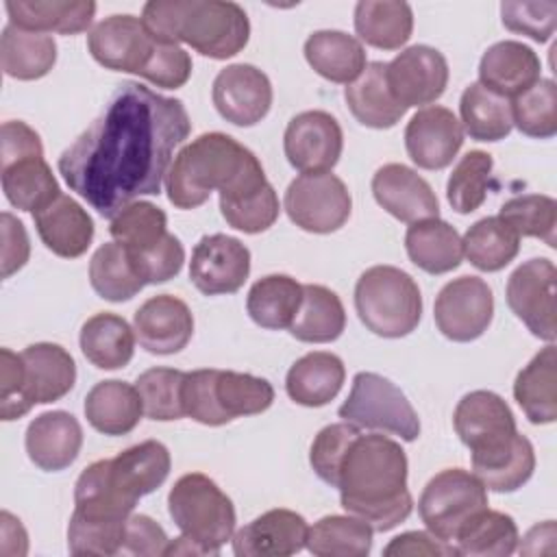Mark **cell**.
Segmentation results:
<instances>
[{
    "instance_id": "1",
    "label": "cell",
    "mask_w": 557,
    "mask_h": 557,
    "mask_svg": "<svg viewBox=\"0 0 557 557\" xmlns=\"http://www.w3.org/2000/svg\"><path fill=\"white\" fill-rule=\"evenodd\" d=\"M191 122L178 98L122 83L102 113L59 157L67 187L100 215L115 218L139 196H154Z\"/></svg>"
},
{
    "instance_id": "2",
    "label": "cell",
    "mask_w": 557,
    "mask_h": 557,
    "mask_svg": "<svg viewBox=\"0 0 557 557\" xmlns=\"http://www.w3.org/2000/svg\"><path fill=\"white\" fill-rule=\"evenodd\" d=\"M215 189L222 218L237 231L257 233L276 218L278 196L259 159L226 133H202L174 157L165 191L176 209H196Z\"/></svg>"
},
{
    "instance_id": "3",
    "label": "cell",
    "mask_w": 557,
    "mask_h": 557,
    "mask_svg": "<svg viewBox=\"0 0 557 557\" xmlns=\"http://www.w3.org/2000/svg\"><path fill=\"white\" fill-rule=\"evenodd\" d=\"M335 487L342 507L368 522L372 531L398 527L413 509L407 490V455L387 435L359 431L339 461Z\"/></svg>"
},
{
    "instance_id": "4",
    "label": "cell",
    "mask_w": 557,
    "mask_h": 557,
    "mask_svg": "<svg viewBox=\"0 0 557 557\" xmlns=\"http://www.w3.org/2000/svg\"><path fill=\"white\" fill-rule=\"evenodd\" d=\"M453 424L470 448L474 474L487 490L516 492L531 479L535 450L518 433L505 398L490 389H474L457 403Z\"/></svg>"
},
{
    "instance_id": "5",
    "label": "cell",
    "mask_w": 557,
    "mask_h": 557,
    "mask_svg": "<svg viewBox=\"0 0 557 557\" xmlns=\"http://www.w3.org/2000/svg\"><path fill=\"white\" fill-rule=\"evenodd\" d=\"M170 450L146 440L111 459L87 466L74 487V511L100 520L128 518L137 500L154 492L170 474Z\"/></svg>"
},
{
    "instance_id": "6",
    "label": "cell",
    "mask_w": 557,
    "mask_h": 557,
    "mask_svg": "<svg viewBox=\"0 0 557 557\" xmlns=\"http://www.w3.org/2000/svg\"><path fill=\"white\" fill-rule=\"evenodd\" d=\"M272 403L274 387L248 372L205 368L185 374V416L207 426H222L242 416L263 413Z\"/></svg>"
},
{
    "instance_id": "7",
    "label": "cell",
    "mask_w": 557,
    "mask_h": 557,
    "mask_svg": "<svg viewBox=\"0 0 557 557\" xmlns=\"http://www.w3.org/2000/svg\"><path fill=\"white\" fill-rule=\"evenodd\" d=\"M109 233L126 250L146 285L165 283L181 272L185 261L183 244L168 233V218L157 205L146 200L131 202L111 218Z\"/></svg>"
},
{
    "instance_id": "8",
    "label": "cell",
    "mask_w": 557,
    "mask_h": 557,
    "mask_svg": "<svg viewBox=\"0 0 557 557\" xmlns=\"http://www.w3.org/2000/svg\"><path fill=\"white\" fill-rule=\"evenodd\" d=\"M355 309L368 331L396 339L409 335L422 318L418 283L400 268L372 265L355 285Z\"/></svg>"
},
{
    "instance_id": "9",
    "label": "cell",
    "mask_w": 557,
    "mask_h": 557,
    "mask_svg": "<svg viewBox=\"0 0 557 557\" xmlns=\"http://www.w3.org/2000/svg\"><path fill=\"white\" fill-rule=\"evenodd\" d=\"M168 511L183 537L200 548L202 555H218L233 537V500L202 472L183 474L168 494Z\"/></svg>"
},
{
    "instance_id": "10",
    "label": "cell",
    "mask_w": 557,
    "mask_h": 557,
    "mask_svg": "<svg viewBox=\"0 0 557 557\" xmlns=\"http://www.w3.org/2000/svg\"><path fill=\"white\" fill-rule=\"evenodd\" d=\"M339 418L359 429L383 431L413 442L420 435V418L407 396L389 379L376 372H357Z\"/></svg>"
},
{
    "instance_id": "11",
    "label": "cell",
    "mask_w": 557,
    "mask_h": 557,
    "mask_svg": "<svg viewBox=\"0 0 557 557\" xmlns=\"http://www.w3.org/2000/svg\"><path fill=\"white\" fill-rule=\"evenodd\" d=\"M487 507V487L474 472L446 468L422 490L418 513L431 535L453 544L463 524Z\"/></svg>"
},
{
    "instance_id": "12",
    "label": "cell",
    "mask_w": 557,
    "mask_h": 557,
    "mask_svg": "<svg viewBox=\"0 0 557 557\" xmlns=\"http://www.w3.org/2000/svg\"><path fill=\"white\" fill-rule=\"evenodd\" d=\"M250 37V22L237 2L185 0L178 20V44L191 46L209 59L235 57Z\"/></svg>"
},
{
    "instance_id": "13",
    "label": "cell",
    "mask_w": 557,
    "mask_h": 557,
    "mask_svg": "<svg viewBox=\"0 0 557 557\" xmlns=\"http://www.w3.org/2000/svg\"><path fill=\"white\" fill-rule=\"evenodd\" d=\"M283 207L298 228L326 235L346 224L352 211V198L339 176L311 172L289 183Z\"/></svg>"
},
{
    "instance_id": "14",
    "label": "cell",
    "mask_w": 557,
    "mask_h": 557,
    "mask_svg": "<svg viewBox=\"0 0 557 557\" xmlns=\"http://www.w3.org/2000/svg\"><path fill=\"white\" fill-rule=\"evenodd\" d=\"M555 278V263L546 257H535L518 265L507 281L509 309L535 337L548 344L557 337Z\"/></svg>"
},
{
    "instance_id": "15",
    "label": "cell",
    "mask_w": 557,
    "mask_h": 557,
    "mask_svg": "<svg viewBox=\"0 0 557 557\" xmlns=\"http://www.w3.org/2000/svg\"><path fill=\"white\" fill-rule=\"evenodd\" d=\"M440 333L453 342H472L481 337L494 318V296L479 276H459L446 283L433 307Z\"/></svg>"
},
{
    "instance_id": "16",
    "label": "cell",
    "mask_w": 557,
    "mask_h": 557,
    "mask_svg": "<svg viewBox=\"0 0 557 557\" xmlns=\"http://www.w3.org/2000/svg\"><path fill=\"white\" fill-rule=\"evenodd\" d=\"M87 48L102 67L144 76L159 41L150 37L141 17L124 13L98 22L87 35Z\"/></svg>"
},
{
    "instance_id": "17",
    "label": "cell",
    "mask_w": 557,
    "mask_h": 557,
    "mask_svg": "<svg viewBox=\"0 0 557 557\" xmlns=\"http://www.w3.org/2000/svg\"><path fill=\"white\" fill-rule=\"evenodd\" d=\"M344 133L326 111H302L294 115L283 135V150L292 168L302 174L331 172L342 157Z\"/></svg>"
},
{
    "instance_id": "18",
    "label": "cell",
    "mask_w": 557,
    "mask_h": 557,
    "mask_svg": "<svg viewBox=\"0 0 557 557\" xmlns=\"http://www.w3.org/2000/svg\"><path fill=\"white\" fill-rule=\"evenodd\" d=\"M250 274V250L231 235L200 237L191 250L189 278L205 296L235 294Z\"/></svg>"
},
{
    "instance_id": "19",
    "label": "cell",
    "mask_w": 557,
    "mask_h": 557,
    "mask_svg": "<svg viewBox=\"0 0 557 557\" xmlns=\"http://www.w3.org/2000/svg\"><path fill=\"white\" fill-rule=\"evenodd\" d=\"M392 96L405 107H424L435 102L448 85L446 57L424 44L396 54L385 67Z\"/></svg>"
},
{
    "instance_id": "20",
    "label": "cell",
    "mask_w": 557,
    "mask_h": 557,
    "mask_svg": "<svg viewBox=\"0 0 557 557\" xmlns=\"http://www.w3.org/2000/svg\"><path fill=\"white\" fill-rule=\"evenodd\" d=\"M218 113L235 126H255L272 107L270 78L250 63H233L218 72L211 89Z\"/></svg>"
},
{
    "instance_id": "21",
    "label": "cell",
    "mask_w": 557,
    "mask_h": 557,
    "mask_svg": "<svg viewBox=\"0 0 557 557\" xmlns=\"http://www.w3.org/2000/svg\"><path fill=\"white\" fill-rule=\"evenodd\" d=\"M463 144V128L446 107L420 109L405 128V148L409 159L424 170H442L453 163Z\"/></svg>"
},
{
    "instance_id": "22",
    "label": "cell",
    "mask_w": 557,
    "mask_h": 557,
    "mask_svg": "<svg viewBox=\"0 0 557 557\" xmlns=\"http://www.w3.org/2000/svg\"><path fill=\"white\" fill-rule=\"evenodd\" d=\"M374 200L405 224L440 218V202L431 185L403 163H385L372 176Z\"/></svg>"
},
{
    "instance_id": "23",
    "label": "cell",
    "mask_w": 557,
    "mask_h": 557,
    "mask_svg": "<svg viewBox=\"0 0 557 557\" xmlns=\"http://www.w3.org/2000/svg\"><path fill=\"white\" fill-rule=\"evenodd\" d=\"M133 331L141 348L152 355H174L183 350L194 335V315L189 307L172 296L148 298L133 318Z\"/></svg>"
},
{
    "instance_id": "24",
    "label": "cell",
    "mask_w": 557,
    "mask_h": 557,
    "mask_svg": "<svg viewBox=\"0 0 557 557\" xmlns=\"http://www.w3.org/2000/svg\"><path fill=\"white\" fill-rule=\"evenodd\" d=\"M307 520L292 509H270L242 527L233 537L239 557H287L305 548Z\"/></svg>"
},
{
    "instance_id": "25",
    "label": "cell",
    "mask_w": 557,
    "mask_h": 557,
    "mask_svg": "<svg viewBox=\"0 0 557 557\" xmlns=\"http://www.w3.org/2000/svg\"><path fill=\"white\" fill-rule=\"evenodd\" d=\"M24 444L28 459L37 468L59 472L76 461L83 446V429L67 411H46L28 424Z\"/></svg>"
},
{
    "instance_id": "26",
    "label": "cell",
    "mask_w": 557,
    "mask_h": 557,
    "mask_svg": "<svg viewBox=\"0 0 557 557\" xmlns=\"http://www.w3.org/2000/svg\"><path fill=\"white\" fill-rule=\"evenodd\" d=\"M24 394L35 405H48L63 398L76 383V363L72 355L52 342L26 346L22 352Z\"/></svg>"
},
{
    "instance_id": "27",
    "label": "cell",
    "mask_w": 557,
    "mask_h": 557,
    "mask_svg": "<svg viewBox=\"0 0 557 557\" xmlns=\"http://www.w3.org/2000/svg\"><path fill=\"white\" fill-rule=\"evenodd\" d=\"M542 63L533 48L505 39L490 46L479 63V83L503 98H516L540 81Z\"/></svg>"
},
{
    "instance_id": "28",
    "label": "cell",
    "mask_w": 557,
    "mask_h": 557,
    "mask_svg": "<svg viewBox=\"0 0 557 557\" xmlns=\"http://www.w3.org/2000/svg\"><path fill=\"white\" fill-rule=\"evenodd\" d=\"M33 220L46 248L63 259L85 255L94 239V220L67 194H59L48 207L33 213Z\"/></svg>"
},
{
    "instance_id": "29",
    "label": "cell",
    "mask_w": 557,
    "mask_h": 557,
    "mask_svg": "<svg viewBox=\"0 0 557 557\" xmlns=\"http://www.w3.org/2000/svg\"><path fill=\"white\" fill-rule=\"evenodd\" d=\"M9 24L33 33L76 35L89 28L96 2L91 0H7Z\"/></svg>"
},
{
    "instance_id": "30",
    "label": "cell",
    "mask_w": 557,
    "mask_h": 557,
    "mask_svg": "<svg viewBox=\"0 0 557 557\" xmlns=\"http://www.w3.org/2000/svg\"><path fill=\"white\" fill-rule=\"evenodd\" d=\"M144 413L141 396L135 385L111 379L96 383L85 396V418L87 422L104 435H126L131 433Z\"/></svg>"
},
{
    "instance_id": "31",
    "label": "cell",
    "mask_w": 557,
    "mask_h": 557,
    "mask_svg": "<svg viewBox=\"0 0 557 557\" xmlns=\"http://www.w3.org/2000/svg\"><path fill=\"white\" fill-rule=\"evenodd\" d=\"M385 67L387 63L383 61L368 63L359 78L344 89L350 113L368 128H392L407 113L389 91Z\"/></svg>"
},
{
    "instance_id": "32",
    "label": "cell",
    "mask_w": 557,
    "mask_h": 557,
    "mask_svg": "<svg viewBox=\"0 0 557 557\" xmlns=\"http://www.w3.org/2000/svg\"><path fill=\"white\" fill-rule=\"evenodd\" d=\"M346 379L344 361L324 350L300 357L285 376L287 396L302 407L329 405L342 389Z\"/></svg>"
},
{
    "instance_id": "33",
    "label": "cell",
    "mask_w": 557,
    "mask_h": 557,
    "mask_svg": "<svg viewBox=\"0 0 557 557\" xmlns=\"http://www.w3.org/2000/svg\"><path fill=\"white\" fill-rule=\"evenodd\" d=\"M513 398L533 424L557 420V352L548 344L516 376Z\"/></svg>"
},
{
    "instance_id": "34",
    "label": "cell",
    "mask_w": 557,
    "mask_h": 557,
    "mask_svg": "<svg viewBox=\"0 0 557 557\" xmlns=\"http://www.w3.org/2000/svg\"><path fill=\"white\" fill-rule=\"evenodd\" d=\"M307 63L326 81L350 85L366 70L363 44L344 30H315L305 41Z\"/></svg>"
},
{
    "instance_id": "35",
    "label": "cell",
    "mask_w": 557,
    "mask_h": 557,
    "mask_svg": "<svg viewBox=\"0 0 557 557\" xmlns=\"http://www.w3.org/2000/svg\"><path fill=\"white\" fill-rule=\"evenodd\" d=\"M0 178L7 200L20 211L37 213L61 194L44 154H28L0 163Z\"/></svg>"
},
{
    "instance_id": "36",
    "label": "cell",
    "mask_w": 557,
    "mask_h": 557,
    "mask_svg": "<svg viewBox=\"0 0 557 557\" xmlns=\"http://www.w3.org/2000/svg\"><path fill=\"white\" fill-rule=\"evenodd\" d=\"M409 259L429 274H446L463 259L461 237L455 226L440 218L413 222L405 233Z\"/></svg>"
},
{
    "instance_id": "37",
    "label": "cell",
    "mask_w": 557,
    "mask_h": 557,
    "mask_svg": "<svg viewBox=\"0 0 557 557\" xmlns=\"http://www.w3.org/2000/svg\"><path fill=\"white\" fill-rule=\"evenodd\" d=\"M344 329L346 311L339 296L324 285H302V300L289 324V333L298 342L326 344L335 342Z\"/></svg>"
},
{
    "instance_id": "38",
    "label": "cell",
    "mask_w": 557,
    "mask_h": 557,
    "mask_svg": "<svg viewBox=\"0 0 557 557\" xmlns=\"http://www.w3.org/2000/svg\"><path fill=\"white\" fill-rule=\"evenodd\" d=\"M81 350L100 370L124 368L135 352V331L117 313H96L81 326Z\"/></svg>"
},
{
    "instance_id": "39",
    "label": "cell",
    "mask_w": 557,
    "mask_h": 557,
    "mask_svg": "<svg viewBox=\"0 0 557 557\" xmlns=\"http://www.w3.org/2000/svg\"><path fill=\"white\" fill-rule=\"evenodd\" d=\"M355 30L368 46L398 50L411 37L413 11L407 2L361 0L355 4Z\"/></svg>"
},
{
    "instance_id": "40",
    "label": "cell",
    "mask_w": 557,
    "mask_h": 557,
    "mask_svg": "<svg viewBox=\"0 0 557 557\" xmlns=\"http://www.w3.org/2000/svg\"><path fill=\"white\" fill-rule=\"evenodd\" d=\"M0 63L11 78L37 81L57 63V44L50 35L7 24L0 37Z\"/></svg>"
},
{
    "instance_id": "41",
    "label": "cell",
    "mask_w": 557,
    "mask_h": 557,
    "mask_svg": "<svg viewBox=\"0 0 557 557\" xmlns=\"http://www.w3.org/2000/svg\"><path fill=\"white\" fill-rule=\"evenodd\" d=\"M302 300V285L287 274H268L259 278L246 298L248 315L268 331L289 329Z\"/></svg>"
},
{
    "instance_id": "42",
    "label": "cell",
    "mask_w": 557,
    "mask_h": 557,
    "mask_svg": "<svg viewBox=\"0 0 557 557\" xmlns=\"http://www.w3.org/2000/svg\"><path fill=\"white\" fill-rule=\"evenodd\" d=\"M518 542L520 535L513 518L485 507L457 533L455 550L470 557H507L518 548Z\"/></svg>"
},
{
    "instance_id": "43",
    "label": "cell",
    "mask_w": 557,
    "mask_h": 557,
    "mask_svg": "<svg viewBox=\"0 0 557 557\" xmlns=\"http://www.w3.org/2000/svg\"><path fill=\"white\" fill-rule=\"evenodd\" d=\"M461 128L476 141H500L511 128V104L481 83H470L459 100Z\"/></svg>"
},
{
    "instance_id": "44",
    "label": "cell",
    "mask_w": 557,
    "mask_h": 557,
    "mask_svg": "<svg viewBox=\"0 0 557 557\" xmlns=\"http://www.w3.org/2000/svg\"><path fill=\"white\" fill-rule=\"evenodd\" d=\"M372 527L361 518L324 516L307 531V550L318 557H366L372 548Z\"/></svg>"
},
{
    "instance_id": "45",
    "label": "cell",
    "mask_w": 557,
    "mask_h": 557,
    "mask_svg": "<svg viewBox=\"0 0 557 557\" xmlns=\"http://www.w3.org/2000/svg\"><path fill=\"white\" fill-rule=\"evenodd\" d=\"M466 259L481 272H498L509 265L518 250L520 237L498 215L476 220L461 239Z\"/></svg>"
},
{
    "instance_id": "46",
    "label": "cell",
    "mask_w": 557,
    "mask_h": 557,
    "mask_svg": "<svg viewBox=\"0 0 557 557\" xmlns=\"http://www.w3.org/2000/svg\"><path fill=\"white\" fill-rule=\"evenodd\" d=\"M89 283L100 298L111 302L131 300L146 285L117 242L102 244L94 252L89 261Z\"/></svg>"
},
{
    "instance_id": "47",
    "label": "cell",
    "mask_w": 557,
    "mask_h": 557,
    "mask_svg": "<svg viewBox=\"0 0 557 557\" xmlns=\"http://www.w3.org/2000/svg\"><path fill=\"white\" fill-rule=\"evenodd\" d=\"M498 218L511 226L518 237H537L555 248L557 202L544 194H520L503 202Z\"/></svg>"
},
{
    "instance_id": "48",
    "label": "cell",
    "mask_w": 557,
    "mask_h": 557,
    "mask_svg": "<svg viewBox=\"0 0 557 557\" xmlns=\"http://www.w3.org/2000/svg\"><path fill=\"white\" fill-rule=\"evenodd\" d=\"M509 104L511 122L522 135L548 139L557 133V87L550 78H540Z\"/></svg>"
},
{
    "instance_id": "49",
    "label": "cell",
    "mask_w": 557,
    "mask_h": 557,
    "mask_svg": "<svg viewBox=\"0 0 557 557\" xmlns=\"http://www.w3.org/2000/svg\"><path fill=\"white\" fill-rule=\"evenodd\" d=\"M185 374L187 372L174 370V368H150L137 376L135 387L141 396L144 413L150 420L170 422L185 416V409H183Z\"/></svg>"
},
{
    "instance_id": "50",
    "label": "cell",
    "mask_w": 557,
    "mask_h": 557,
    "mask_svg": "<svg viewBox=\"0 0 557 557\" xmlns=\"http://www.w3.org/2000/svg\"><path fill=\"white\" fill-rule=\"evenodd\" d=\"M492 168V154L483 150H470L459 159L446 183L448 205L457 213H472L483 205L487 196Z\"/></svg>"
},
{
    "instance_id": "51",
    "label": "cell",
    "mask_w": 557,
    "mask_h": 557,
    "mask_svg": "<svg viewBox=\"0 0 557 557\" xmlns=\"http://www.w3.org/2000/svg\"><path fill=\"white\" fill-rule=\"evenodd\" d=\"M500 17L505 28L531 37L533 41H548L557 26V2H503Z\"/></svg>"
},
{
    "instance_id": "52",
    "label": "cell",
    "mask_w": 557,
    "mask_h": 557,
    "mask_svg": "<svg viewBox=\"0 0 557 557\" xmlns=\"http://www.w3.org/2000/svg\"><path fill=\"white\" fill-rule=\"evenodd\" d=\"M359 433V426L350 424V422H337V424H329L324 426L309 450V463L313 468V472L329 483L331 487H335L337 481V468L339 461L350 444V440Z\"/></svg>"
},
{
    "instance_id": "53",
    "label": "cell",
    "mask_w": 557,
    "mask_h": 557,
    "mask_svg": "<svg viewBox=\"0 0 557 557\" xmlns=\"http://www.w3.org/2000/svg\"><path fill=\"white\" fill-rule=\"evenodd\" d=\"M33 405L24 394L22 357L9 348L0 350V418L15 420L28 413Z\"/></svg>"
},
{
    "instance_id": "54",
    "label": "cell",
    "mask_w": 557,
    "mask_h": 557,
    "mask_svg": "<svg viewBox=\"0 0 557 557\" xmlns=\"http://www.w3.org/2000/svg\"><path fill=\"white\" fill-rule=\"evenodd\" d=\"M191 76V57L181 46L159 44L150 65L144 72V78L163 89H178Z\"/></svg>"
},
{
    "instance_id": "55",
    "label": "cell",
    "mask_w": 557,
    "mask_h": 557,
    "mask_svg": "<svg viewBox=\"0 0 557 557\" xmlns=\"http://www.w3.org/2000/svg\"><path fill=\"white\" fill-rule=\"evenodd\" d=\"M168 544L170 540L163 527L157 524L150 516H144V513L128 516L122 555H139V557L165 555Z\"/></svg>"
},
{
    "instance_id": "56",
    "label": "cell",
    "mask_w": 557,
    "mask_h": 557,
    "mask_svg": "<svg viewBox=\"0 0 557 557\" xmlns=\"http://www.w3.org/2000/svg\"><path fill=\"white\" fill-rule=\"evenodd\" d=\"M2 226V278L22 270L30 257V242L24 224L9 211L0 215Z\"/></svg>"
},
{
    "instance_id": "57",
    "label": "cell",
    "mask_w": 557,
    "mask_h": 557,
    "mask_svg": "<svg viewBox=\"0 0 557 557\" xmlns=\"http://www.w3.org/2000/svg\"><path fill=\"white\" fill-rule=\"evenodd\" d=\"M385 557H400V555H429V557H440V555H457L455 546L448 542H442L440 537L424 533V531H407L396 537L383 548Z\"/></svg>"
},
{
    "instance_id": "58",
    "label": "cell",
    "mask_w": 557,
    "mask_h": 557,
    "mask_svg": "<svg viewBox=\"0 0 557 557\" xmlns=\"http://www.w3.org/2000/svg\"><path fill=\"white\" fill-rule=\"evenodd\" d=\"M0 522H2V544H0L2 555H7V557L26 555L28 537H26L22 522L17 518H13L9 511L0 513Z\"/></svg>"
},
{
    "instance_id": "59",
    "label": "cell",
    "mask_w": 557,
    "mask_h": 557,
    "mask_svg": "<svg viewBox=\"0 0 557 557\" xmlns=\"http://www.w3.org/2000/svg\"><path fill=\"white\" fill-rule=\"evenodd\" d=\"M537 540H546V542H555V522L546 520L542 524H535L527 535L524 542L520 546L522 555H540V542ZM555 546L548 544V548H542V553H553Z\"/></svg>"
}]
</instances>
